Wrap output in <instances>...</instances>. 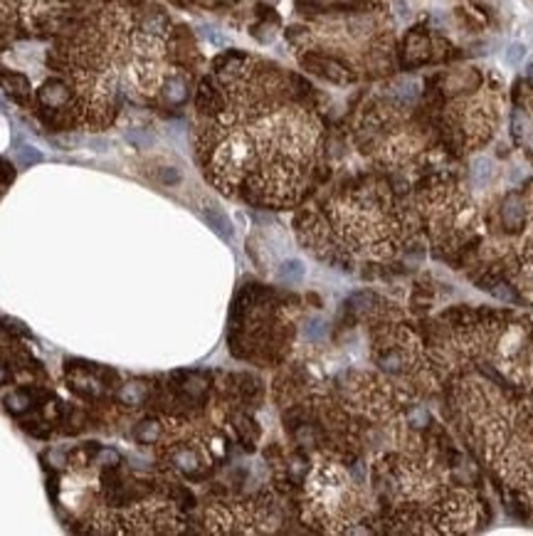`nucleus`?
<instances>
[{
	"instance_id": "1",
	"label": "nucleus",
	"mask_w": 533,
	"mask_h": 536,
	"mask_svg": "<svg viewBox=\"0 0 533 536\" xmlns=\"http://www.w3.org/2000/svg\"><path fill=\"white\" fill-rule=\"evenodd\" d=\"M326 121L306 79L225 52L195 92V156L223 195L264 210L299 208L326 178Z\"/></svg>"
},
{
	"instance_id": "2",
	"label": "nucleus",
	"mask_w": 533,
	"mask_h": 536,
	"mask_svg": "<svg viewBox=\"0 0 533 536\" xmlns=\"http://www.w3.org/2000/svg\"><path fill=\"white\" fill-rule=\"evenodd\" d=\"M35 95L57 129H112L131 109L183 106L200 54L183 25L148 0H89L54 30Z\"/></svg>"
},
{
	"instance_id": "3",
	"label": "nucleus",
	"mask_w": 533,
	"mask_h": 536,
	"mask_svg": "<svg viewBox=\"0 0 533 536\" xmlns=\"http://www.w3.org/2000/svg\"><path fill=\"white\" fill-rule=\"evenodd\" d=\"M294 230L311 257L351 275H378L425 245L410 190L383 173L319 186L299 206Z\"/></svg>"
},
{
	"instance_id": "4",
	"label": "nucleus",
	"mask_w": 533,
	"mask_h": 536,
	"mask_svg": "<svg viewBox=\"0 0 533 536\" xmlns=\"http://www.w3.org/2000/svg\"><path fill=\"white\" fill-rule=\"evenodd\" d=\"M437 386L459 440L533 514V390L476 366L440 371Z\"/></svg>"
},
{
	"instance_id": "5",
	"label": "nucleus",
	"mask_w": 533,
	"mask_h": 536,
	"mask_svg": "<svg viewBox=\"0 0 533 536\" xmlns=\"http://www.w3.org/2000/svg\"><path fill=\"white\" fill-rule=\"evenodd\" d=\"M375 526L400 534H474L487 524V502L457 479L440 448L408 430L370 462Z\"/></svg>"
},
{
	"instance_id": "6",
	"label": "nucleus",
	"mask_w": 533,
	"mask_h": 536,
	"mask_svg": "<svg viewBox=\"0 0 533 536\" xmlns=\"http://www.w3.org/2000/svg\"><path fill=\"white\" fill-rule=\"evenodd\" d=\"M422 97L437 141L454 156H469L487 146L506 112L504 79L496 70L481 65L437 72Z\"/></svg>"
},
{
	"instance_id": "7",
	"label": "nucleus",
	"mask_w": 533,
	"mask_h": 536,
	"mask_svg": "<svg viewBox=\"0 0 533 536\" xmlns=\"http://www.w3.org/2000/svg\"><path fill=\"white\" fill-rule=\"evenodd\" d=\"M481 240L464 267L474 282L533 306V178L481 208Z\"/></svg>"
},
{
	"instance_id": "8",
	"label": "nucleus",
	"mask_w": 533,
	"mask_h": 536,
	"mask_svg": "<svg viewBox=\"0 0 533 536\" xmlns=\"http://www.w3.org/2000/svg\"><path fill=\"white\" fill-rule=\"evenodd\" d=\"M422 89L415 79H398L365 99L353 119V143L383 171H405L428 161L440 146L425 109L417 112Z\"/></svg>"
},
{
	"instance_id": "9",
	"label": "nucleus",
	"mask_w": 533,
	"mask_h": 536,
	"mask_svg": "<svg viewBox=\"0 0 533 536\" xmlns=\"http://www.w3.org/2000/svg\"><path fill=\"white\" fill-rule=\"evenodd\" d=\"M417 225L425 245L442 259L464 265L481 240V208L452 173L425 176L410 188Z\"/></svg>"
},
{
	"instance_id": "10",
	"label": "nucleus",
	"mask_w": 533,
	"mask_h": 536,
	"mask_svg": "<svg viewBox=\"0 0 533 536\" xmlns=\"http://www.w3.org/2000/svg\"><path fill=\"white\" fill-rule=\"evenodd\" d=\"M373 492L361 482L351 462L321 455L309 467L301 489V519L326 534H351L375 524Z\"/></svg>"
},
{
	"instance_id": "11",
	"label": "nucleus",
	"mask_w": 533,
	"mask_h": 536,
	"mask_svg": "<svg viewBox=\"0 0 533 536\" xmlns=\"http://www.w3.org/2000/svg\"><path fill=\"white\" fill-rule=\"evenodd\" d=\"M284 306L287 304L276 301L272 292H250V304L240 299L230 334L232 354L247 361L279 359L294 336Z\"/></svg>"
},
{
	"instance_id": "12",
	"label": "nucleus",
	"mask_w": 533,
	"mask_h": 536,
	"mask_svg": "<svg viewBox=\"0 0 533 536\" xmlns=\"http://www.w3.org/2000/svg\"><path fill=\"white\" fill-rule=\"evenodd\" d=\"M279 522L274 502L259 497L210 502L203 512V529L210 534H267L279 529Z\"/></svg>"
},
{
	"instance_id": "13",
	"label": "nucleus",
	"mask_w": 533,
	"mask_h": 536,
	"mask_svg": "<svg viewBox=\"0 0 533 536\" xmlns=\"http://www.w3.org/2000/svg\"><path fill=\"white\" fill-rule=\"evenodd\" d=\"M511 134L519 151L533 163V65L516 82L511 101Z\"/></svg>"
},
{
	"instance_id": "14",
	"label": "nucleus",
	"mask_w": 533,
	"mask_h": 536,
	"mask_svg": "<svg viewBox=\"0 0 533 536\" xmlns=\"http://www.w3.org/2000/svg\"><path fill=\"white\" fill-rule=\"evenodd\" d=\"M437 42L430 35L428 30L422 28H412L408 35L403 37L398 48V62H403L405 67H415V65H428L432 59H437Z\"/></svg>"
},
{
	"instance_id": "15",
	"label": "nucleus",
	"mask_w": 533,
	"mask_h": 536,
	"mask_svg": "<svg viewBox=\"0 0 533 536\" xmlns=\"http://www.w3.org/2000/svg\"><path fill=\"white\" fill-rule=\"evenodd\" d=\"M299 8L309 15L319 12H370L388 10L393 0H296Z\"/></svg>"
},
{
	"instance_id": "16",
	"label": "nucleus",
	"mask_w": 533,
	"mask_h": 536,
	"mask_svg": "<svg viewBox=\"0 0 533 536\" xmlns=\"http://www.w3.org/2000/svg\"><path fill=\"white\" fill-rule=\"evenodd\" d=\"M0 87L6 89V92L12 97V99H18V101H28V97H30V82H28V77L18 75V72L0 70Z\"/></svg>"
},
{
	"instance_id": "17",
	"label": "nucleus",
	"mask_w": 533,
	"mask_h": 536,
	"mask_svg": "<svg viewBox=\"0 0 533 536\" xmlns=\"http://www.w3.org/2000/svg\"><path fill=\"white\" fill-rule=\"evenodd\" d=\"M6 406L10 413H25L30 406H32V401H30V395L25 393V390H15V393H10L6 398Z\"/></svg>"
},
{
	"instance_id": "18",
	"label": "nucleus",
	"mask_w": 533,
	"mask_h": 536,
	"mask_svg": "<svg viewBox=\"0 0 533 536\" xmlns=\"http://www.w3.org/2000/svg\"><path fill=\"white\" fill-rule=\"evenodd\" d=\"M18 159L23 161V163H37V161H42V153L37 151V148H32V146H20L18 148Z\"/></svg>"
},
{
	"instance_id": "19",
	"label": "nucleus",
	"mask_w": 533,
	"mask_h": 536,
	"mask_svg": "<svg viewBox=\"0 0 533 536\" xmlns=\"http://www.w3.org/2000/svg\"><path fill=\"white\" fill-rule=\"evenodd\" d=\"M176 3H185V6H203V8H212V6H225V3H232V0H176Z\"/></svg>"
},
{
	"instance_id": "20",
	"label": "nucleus",
	"mask_w": 533,
	"mask_h": 536,
	"mask_svg": "<svg viewBox=\"0 0 533 536\" xmlns=\"http://www.w3.org/2000/svg\"><path fill=\"white\" fill-rule=\"evenodd\" d=\"M6 381H8V371L3 368V366H0V383H6Z\"/></svg>"
}]
</instances>
